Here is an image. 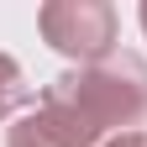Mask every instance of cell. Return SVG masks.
I'll use <instances>...</instances> for the list:
<instances>
[{
    "label": "cell",
    "instance_id": "3",
    "mask_svg": "<svg viewBox=\"0 0 147 147\" xmlns=\"http://www.w3.org/2000/svg\"><path fill=\"white\" fill-rule=\"evenodd\" d=\"M95 142H100V131L84 116H74L68 105H47V100H42V110L21 116L5 137V147H95Z\"/></svg>",
    "mask_w": 147,
    "mask_h": 147
},
{
    "label": "cell",
    "instance_id": "4",
    "mask_svg": "<svg viewBox=\"0 0 147 147\" xmlns=\"http://www.w3.org/2000/svg\"><path fill=\"white\" fill-rule=\"evenodd\" d=\"M26 100H32V84H26L21 63H16L11 53H0V121H5L11 110H21Z\"/></svg>",
    "mask_w": 147,
    "mask_h": 147
},
{
    "label": "cell",
    "instance_id": "2",
    "mask_svg": "<svg viewBox=\"0 0 147 147\" xmlns=\"http://www.w3.org/2000/svg\"><path fill=\"white\" fill-rule=\"evenodd\" d=\"M37 26L47 47H58L63 58H79L84 68L116 53V5L105 0H47L37 11Z\"/></svg>",
    "mask_w": 147,
    "mask_h": 147
},
{
    "label": "cell",
    "instance_id": "6",
    "mask_svg": "<svg viewBox=\"0 0 147 147\" xmlns=\"http://www.w3.org/2000/svg\"><path fill=\"white\" fill-rule=\"evenodd\" d=\"M142 32H147V5H142Z\"/></svg>",
    "mask_w": 147,
    "mask_h": 147
},
{
    "label": "cell",
    "instance_id": "5",
    "mask_svg": "<svg viewBox=\"0 0 147 147\" xmlns=\"http://www.w3.org/2000/svg\"><path fill=\"white\" fill-rule=\"evenodd\" d=\"M105 147H147V131H121V137H110Z\"/></svg>",
    "mask_w": 147,
    "mask_h": 147
},
{
    "label": "cell",
    "instance_id": "1",
    "mask_svg": "<svg viewBox=\"0 0 147 147\" xmlns=\"http://www.w3.org/2000/svg\"><path fill=\"white\" fill-rule=\"evenodd\" d=\"M47 105H68L74 116H84L95 131H116L121 126H137L147 116V63L137 53H110L105 63H89V68H74L58 74L47 89H42Z\"/></svg>",
    "mask_w": 147,
    "mask_h": 147
}]
</instances>
